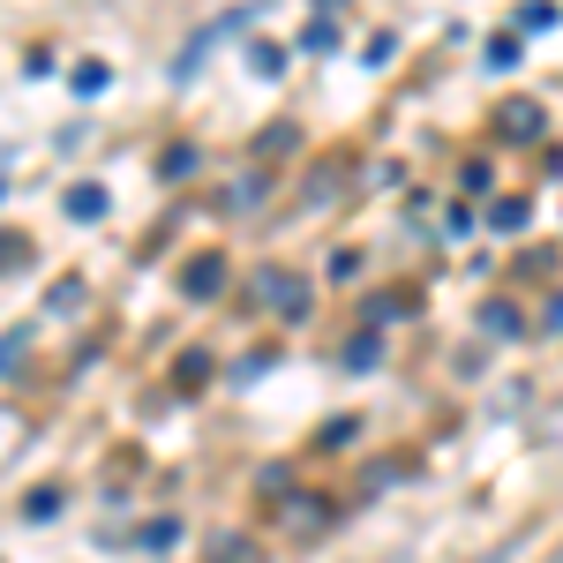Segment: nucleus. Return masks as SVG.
<instances>
[{"label":"nucleus","mask_w":563,"mask_h":563,"mask_svg":"<svg viewBox=\"0 0 563 563\" xmlns=\"http://www.w3.org/2000/svg\"><path fill=\"white\" fill-rule=\"evenodd\" d=\"M256 301H271L278 316H301V308H308V286L294 278V271H263V278H256Z\"/></svg>","instance_id":"f257e3e1"},{"label":"nucleus","mask_w":563,"mask_h":563,"mask_svg":"<svg viewBox=\"0 0 563 563\" xmlns=\"http://www.w3.org/2000/svg\"><path fill=\"white\" fill-rule=\"evenodd\" d=\"M541 129H549V121H541L533 98H511V106H504V135H541Z\"/></svg>","instance_id":"f03ea898"},{"label":"nucleus","mask_w":563,"mask_h":563,"mask_svg":"<svg viewBox=\"0 0 563 563\" xmlns=\"http://www.w3.org/2000/svg\"><path fill=\"white\" fill-rule=\"evenodd\" d=\"M180 286H188L196 301H211L218 286H225V263H218V256H203V263H196V271H188V278H180Z\"/></svg>","instance_id":"7ed1b4c3"},{"label":"nucleus","mask_w":563,"mask_h":563,"mask_svg":"<svg viewBox=\"0 0 563 563\" xmlns=\"http://www.w3.org/2000/svg\"><path fill=\"white\" fill-rule=\"evenodd\" d=\"M68 218H84V225H90V218H106V188H90V180H84V188H68Z\"/></svg>","instance_id":"20e7f679"},{"label":"nucleus","mask_w":563,"mask_h":563,"mask_svg":"<svg viewBox=\"0 0 563 563\" xmlns=\"http://www.w3.org/2000/svg\"><path fill=\"white\" fill-rule=\"evenodd\" d=\"M488 225H496V233H519V225H526V203H511V196H504V203H488Z\"/></svg>","instance_id":"39448f33"},{"label":"nucleus","mask_w":563,"mask_h":563,"mask_svg":"<svg viewBox=\"0 0 563 563\" xmlns=\"http://www.w3.org/2000/svg\"><path fill=\"white\" fill-rule=\"evenodd\" d=\"M549 23H556V8H549V0H526V8H519V31H549Z\"/></svg>","instance_id":"423d86ee"},{"label":"nucleus","mask_w":563,"mask_h":563,"mask_svg":"<svg viewBox=\"0 0 563 563\" xmlns=\"http://www.w3.org/2000/svg\"><path fill=\"white\" fill-rule=\"evenodd\" d=\"M76 90L98 98V90H106V60H84V68H76Z\"/></svg>","instance_id":"0eeeda50"}]
</instances>
